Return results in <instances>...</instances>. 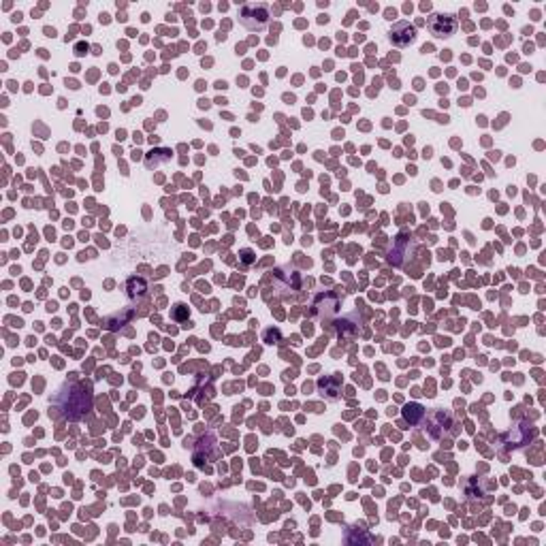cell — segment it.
<instances>
[{
  "instance_id": "obj_1",
  "label": "cell",
  "mask_w": 546,
  "mask_h": 546,
  "mask_svg": "<svg viewBox=\"0 0 546 546\" xmlns=\"http://www.w3.org/2000/svg\"><path fill=\"white\" fill-rule=\"evenodd\" d=\"M54 408L66 420H79L92 410V393L79 382H66L54 397Z\"/></svg>"
},
{
  "instance_id": "obj_3",
  "label": "cell",
  "mask_w": 546,
  "mask_h": 546,
  "mask_svg": "<svg viewBox=\"0 0 546 546\" xmlns=\"http://www.w3.org/2000/svg\"><path fill=\"white\" fill-rule=\"evenodd\" d=\"M425 420H427V431L433 440H442V437H449V435L457 433L453 414L444 412V410H433Z\"/></svg>"
},
{
  "instance_id": "obj_6",
  "label": "cell",
  "mask_w": 546,
  "mask_h": 546,
  "mask_svg": "<svg viewBox=\"0 0 546 546\" xmlns=\"http://www.w3.org/2000/svg\"><path fill=\"white\" fill-rule=\"evenodd\" d=\"M388 39L397 47H406V45H410L416 39V30H414V26L410 21H397L395 26L390 28V32H388Z\"/></svg>"
},
{
  "instance_id": "obj_7",
  "label": "cell",
  "mask_w": 546,
  "mask_h": 546,
  "mask_svg": "<svg viewBox=\"0 0 546 546\" xmlns=\"http://www.w3.org/2000/svg\"><path fill=\"white\" fill-rule=\"evenodd\" d=\"M404 418L408 420L410 425H423L425 418H427V410L418 404H408L404 408Z\"/></svg>"
},
{
  "instance_id": "obj_8",
  "label": "cell",
  "mask_w": 546,
  "mask_h": 546,
  "mask_svg": "<svg viewBox=\"0 0 546 546\" xmlns=\"http://www.w3.org/2000/svg\"><path fill=\"white\" fill-rule=\"evenodd\" d=\"M126 290H129L126 294L131 296L133 301H135V299L139 301L141 296L147 292V282H145L143 278H137V276H133V278H129V282H126Z\"/></svg>"
},
{
  "instance_id": "obj_5",
  "label": "cell",
  "mask_w": 546,
  "mask_h": 546,
  "mask_svg": "<svg viewBox=\"0 0 546 546\" xmlns=\"http://www.w3.org/2000/svg\"><path fill=\"white\" fill-rule=\"evenodd\" d=\"M427 28L433 37L437 39H446L451 37L455 30H457V19L455 15H449V13H433L429 19H427Z\"/></svg>"
},
{
  "instance_id": "obj_2",
  "label": "cell",
  "mask_w": 546,
  "mask_h": 546,
  "mask_svg": "<svg viewBox=\"0 0 546 546\" xmlns=\"http://www.w3.org/2000/svg\"><path fill=\"white\" fill-rule=\"evenodd\" d=\"M271 21V7L267 3H247L239 11V23L250 32L267 30Z\"/></svg>"
},
{
  "instance_id": "obj_9",
  "label": "cell",
  "mask_w": 546,
  "mask_h": 546,
  "mask_svg": "<svg viewBox=\"0 0 546 546\" xmlns=\"http://www.w3.org/2000/svg\"><path fill=\"white\" fill-rule=\"evenodd\" d=\"M333 382V376H329V378H322L320 382H318V386H320V393L325 395V397H329V399H337V393H339V388H341V384H331Z\"/></svg>"
},
{
  "instance_id": "obj_4",
  "label": "cell",
  "mask_w": 546,
  "mask_h": 546,
  "mask_svg": "<svg viewBox=\"0 0 546 546\" xmlns=\"http://www.w3.org/2000/svg\"><path fill=\"white\" fill-rule=\"evenodd\" d=\"M414 250H416V241L410 235L395 237L390 243V250H388V263L395 267H402L406 263V258L410 254H414Z\"/></svg>"
}]
</instances>
